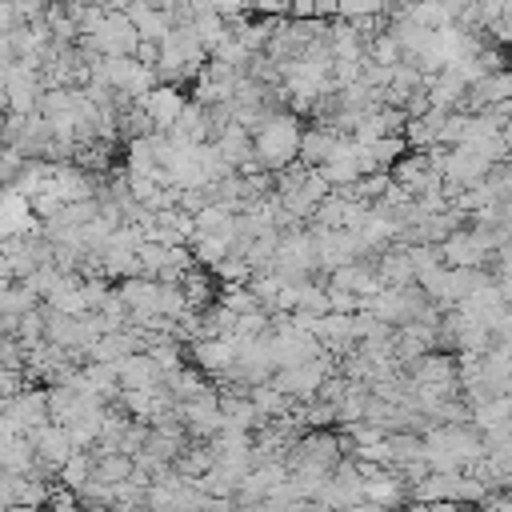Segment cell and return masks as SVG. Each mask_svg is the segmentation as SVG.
I'll return each instance as SVG.
<instances>
[{"label":"cell","mask_w":512,"mask_h":512,"mask_svg":"<svg viewBox=\"0 0 512 512\" xmlns=\"http://www.w3.org/2000/svg\"><path fill=\"white\" fill-rule=\"evenodd\" d=\"M300 132H304L300 116H292L288 108H276V112L264 116V124L252 132V160H256L268 176L284 172L288 164H296Z\"/></svg>","instance_id":"6da1fadb"},{"label":"cell","mask_w":512,"mask_h":512,"mask_svg":"<svg viewBox=\"0 0 512 512\" xmlns=\"http://www.w3.org/2000/svg\"><path fill=\"white\" fill-rule=\"evenodd\" d=\"M308 232L316 240V272L320 276H328V272H336L344 264H360L368 256L364 244L352 232H320V228H308Z\"/></svg>","instance_id":"7a4b0ae2"},{"label":"cell","mask_w":512,"mask_h":512,"mask_svg":"<svg viewBox=\"0 0 512 512\" xmlns=\"http://www.w3.org/2000/svg\"><path fill=\"white\" fill-rule=\"evenodd\" d=\"M180 424H184V432L196 436L200 444L212 440V436L224 428V420H220V392H216V388H204L200 396L184 400V404H180Z\"/></svg>","instance_id":"3957f363"},{"label":"cell","mask_w":512,"mask_h":512,"mask_svg":"<svg viewBox=\"0 0 512 512\" xmlns=\"http://www.w3.org/2000/svg\"><path fill=\"white\" fill-rule=\"evenodd\" d=\"M184 92H180V84H156L144 100H136V108L148 116V124H152V132H168L172 124H176V116L184 112Z\"/></svg>","instance_id":"277c9868"},{"label":"cell","mask_w":512,"mask_h":512,"mask_svg":"<svg viewBox=\"0 0 512 512\" xmlns=\"http://www.w3.org/2000/svg\"><path fill=\"white\" fill-rule=\"evenodd\" d=\"M116 384H120V392H156V388H164V372L156 368V360L148 352H132L116 364Z\"/></svg>","instance_id":"5b68a950"},{"label":"cell","mask_w":512,"mask_h":512,"mask_svg":"<svg viewBox=\"0 0 512 512\" xmlns=\"http://www.w3.org/2000/svg\"><path fill=\"white\" fill-rule=\"evenodd\" d=\"M4 416L16 424V432L20 436H32L36 428H44L48 424V404H44V388H20L12 400H8V408H4Z\"/></svg>","instance_id":"8992f818"},{"label":"cell","mask_w":512,"mask_h":512,"mask_svg":"<svg viewBox=\"0 0 512 512\" xmlns=\"http://www.w3.org/2000/svg\"><path fill=\"white\" fill-rule=\"evenodd\" d=\"M156 288H160V284L148 280V276H132V280H120V284H116V296L124 300L132 328L144 324L148 316H156Z\"/></svg>","instance_id":"52a82bcc"},{"label":"cell","mask_w":512,"mask_h":512,"mask_svg":"<svg viewBox=\"0 0 512 512\" xmlns=\"http://www.w3.org/2000/svg\"><path fill=\"white\" fill-rule=\"evenodd\" d=\"M436 252H440V264L444 268H484L488 264V252L472 240L468 228H456L444 244H436Z\"/></svg>","instance_id":"ba28073f"},{"label":"cell","mask_w":512,"mask_h":512,"mask_svg":"<svg viewBox=\"0 0 512 512\" xmlns=\"http://www.w3.org/2000/svg\"><path fill=\"white\" fill-rule=\"evenodd\" d=\"M28 444H32V452H36V464H44V468H60L76 448H72V440H68V432L60 428V424H44V428H36L32 436H28Z\"/></svg>","instance_id":"9c48e42d"},{"label":"cell","mask_w":512,"mask_h":512,"mask_svg":"<svg viewBox=\"0 0 512 512\" xmlns=\"http://www.w3.org/2000/svg\"><path fill=\"white\" fill-rule=\"evenodd\" d=\"M188 352H192V368L204 372V376H220L224 380L232 372V356H236L232 336L228 340H196Z\"/></svg>","instance_id":"30bf717a"},{"label":"cell","mask_w":512,"mask_h":512,"mask_svg":"<svg viewBox=\"0 0 512 512\" xmlns=\"http://www.w3.org/2000/svg\"><path fill=\"white\" fill-rule=\"evenodd\" d=\"M208 148L216 152V160H220L228 172H236V168H244V164L252 160V136H248L240 124H228Z\"/></svg>","instance_id":"8fae6325"},{"label":"cell","mask_w":512,"mask_h":512,"mask_svg":"<svg viewBox=\"0 0 512 512\" xmlns=\"http://www.w3.org/2000/svg\"><path fill=\"white\" fill-rule=\"evenodd\" d=\"M408 488L392 468H380L372 480H364V504L368 508H404Z\"/></svg>","instance_id":"7c38bea8"},{"label":"cell","mask_w":512,"mask_h":512,"mask_svg":"<svg viewBox=\"0 0 512 512\" xmlns=\"http://www.w3.org/2000/svg\"><path fill=\"white\" fill-rule=\"evenodd\" d=\"M120 16H124V20L136 28V36L148 40V44H160V40L172 32L168 16H164L156 4H128V8H120Z\"/></svg>","instance_id":"4fadbf2b"},{"label":"cell","mask_w":512,"mask_h":512,"mask_svg":"<svg viewBox=\"0 0 512 512\" xmlns=\"http://www.w3.org/2000/svg\"><path fill=\"white\" fill-rule=\"evenodd\" d=\"M44 308L48 312H60V316H84V300H80V276L76 272H60L44 296Z\"/></svg>","instance_id":"5bb4252c"},{"label":"cell","mask_w":512,"mask_h":512,"mask_svg":"<svg viewBox=\"0 0 512 512\" xmlns=\"http://www.w3.org/2000/svg\"><path fill=\"white\" fill-rule=\"evenodd\" d=\"M340 136L324 124V128H304L300 132V148H296V164H304V168H320L324 160H328V152H332V144H336Z\"/></svg>","instance_id":"9a60e30c"},{"label":"cell","mask_w":512,"mask_h":512,"mask_svg":"<svg viewBox=\"0 0 512 512\" xmlns=\"http://www.w3.org/2000/svg\"><path fill=\"white\" fill-rule=\"evenodd\" d=\"M244 400L256 408V416H260V424H268V420H280V416H288L292 412V400H284L272 384H252L248 392H244Z\"/></svg>","instance_id":"2e32d148"},{"label":"cell","mask_w":512,"mask_h":512,"mask_svg":"<svg viewBox=\"0 0 512 512\" xmlns=\"http://www.w3.org/2000/svg\"><path fill=\"white\" fill-rule=\"evenodd\" d=\"M208 384H204V372H196L192 364H180L176 372H164V392L176 400V404H184V400H192V396H200Z\"/></svg>","instance_id":"e0dca14e"},{"label":"cell","mask_w":512,"mask_h":512,"mask_svg":"<svg viewBox=\"0 0 512 512\" xmlns=\"http://www.w3.org/2000/svg\"><path fill=\"white\" fill-rule=\"evenodd\" d=\"M384 448H388L392 468L412 464V460H420V456H424V440H420L416 432H388V436H384Z\"/></svg>","instance_id":"ac0fdd59"},{"label":"cell","mask_w":512,"mask_h":512,"mask_svg":"<svg viewBox=\"0 0 512 512\" xmlns=\"http://www.w3.org/2000/svg\"><path fill=\"white\" fill-rule=\"evenodd\" d=\"M208 468H212V456H208L204 444H184L180 456L172 460V472H176L180 480H200Z\"/></svg>","instance_id":"d6986e66"},{"label":"cell","mask_w":512,"mask_h":512,"mask_svg":"<svg viewBox=\"0 0 512 512\" xmlns=\"http://www.w3.org/2000/svg\"><path fill=\"white\" fill-rule=\"evenodd\" d=\"M132 476V456H120V452H108V456H100V460H92V480H100V484H108V488H116V484H124Z\"/></svg>","instance_id":"ffe728a7"},{"label":"cell","mask_w":512,"mask_h":512,"mask_svg":"<svg viewBox=\"0 0 512 512\" xmlns=\"http://www.w3.org/2000/svg\"><path fill=\"white\" fill-rule=\"evenodd\" d=\"M296 312H304V316H328V288H324V280H304L300 284Z\"/></svg>","instance_id":"44dd1931"},{"label":"cell","mask_w":512,"mask_h":512,"mask_svg":"<svg viewBox=\"0 0 512 512\" xmlns=\"http://www.w3.org/2000/svg\"><path fill=\"white\" fill-rule=\"evenodd\" d=\"M88 476H92V456H88V452H72V456L56 468V480H60V488H68V492H76Z\"/></svg>","instance_id":"7402d4cb"},{"label":"cell","mask_w":512,"mask_h":512,"mask_svg":"<svg viewBox=\"0 0 512 512\" xmlns=\"http://www.w3.org/2000/svg\"><path fill=\"white\" fill-rule=\"evenodd\" d=\"M36 308V296L24 288V284H16V280H8L4 288H0V316H24V312H32Z\"/></svg>","instance_id":"603a6c76"},{"label":"cell","mask_w":512,"mask_h":512,"mask_svg":"<svg viewBox=\"0 0 512 512\" xmlns=\"http://www.w3.org/2000/svg\"><path fill=\"white\" fill-rule=\"evenodd\" d=\"M16 340H20L24 348H32V344L44 340V308H32V312L16 316Z\"/></svg>","instance_id":"cb8c5ba5"},{"label":"cell","mask_w":512,"mask_h":512,"mask_svg":"<svg viewBox=\"0 0 512 512\" xmlns=\"http://www.w3.org/2000/svg\"><path fill=\"white\" fill-rule=\"evenodd\" d=\"M112 296L108 280L104 276H80V300H84V312H100V304Z\"/></svg>","instance_id":"d4e9b609"},{"label":"cell","mask_w":512,"mask_h":512,"mask_svg":"<svg viewBox=\"0 0 512 512\" xmlns=\"http://www.w3.org/2000/svg\"><path fill=\"white\" fill-rule=\"evenodd\" d=\"M220 308H228L232 316H244V312H256V300L244 284H224L220 288Z\"/></svg>","instance_id":"484cf974"},{"label":"cell","mask_w":512,"mask_h":512,"mask_svg":"<svg viewBox=\"0 0 512 512\" xmlns=\"http://www.w3.org/2000/svg\"><path fill=\"white\" fill-rule=\"evenodd\" d=\"M212 276H216V280H224V284H248V264H244V256L228 252V256L212 268Z\"/></svg>","instance_id":"4316f807"},{"label":"cell","mask_w":512,"mask_h":512,"mask_svg":"<svg viewBox=\"0 0 512 512\" xmlns=\"http://www.w3.org/2000/svg\"><path fill=\"white\" fill-rule=\"evenodd\" d=\"M40 512H80V504H76V496L68 492V488H48V500H44V508Z\"/></svg>","instance_id":"83f0119b"},{"label":"cell","mask_w":512,"mask_h":512,"mask_svg":"<svg viewBox=\"0 0 512 512\" xmlns=\"http://www.w3.org/2000/svg\"><path fill=\"white\" fill-rule=\"evenodd\" d=\"M20 388H24V376H20V372H4V368H0V400H12Z\"/></svg>","instance_id":"f1b7e54d"},{"label":"cell","mask_w":512,"mask_h":512,"mask_svg":"<svg viewBox=\"0 0 512 512\" xmlns=\"http://www.w3.org/2000/svg\"><path fill=\"white\" fill-rule=\"evenodd\" d=\"M108 512H144V508H108Z\"/></svg>","instance_id":"f546056e"}]
</instances>
